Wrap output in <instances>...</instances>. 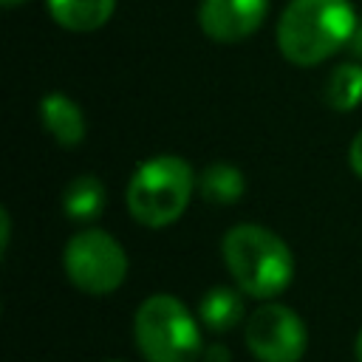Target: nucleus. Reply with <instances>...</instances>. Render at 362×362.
<instances>
[{
  "mask_svg": "<svg viewBox=\"0 0 362 362\" xmlns=\"http://www.w3.org/2000/svg\"><path fill=\"white\" fill-rule=\"evenodd\" d=\"M198 320L212 334L232 331L243 320V297L235 288H229V286H215V288H209L201 297V303H198Z\"/></svg>",
  "mask_w": 362,
  "mask_h": 362,
  "instance_id": "nucleus-10",
  "label": "nucleus"
},
{
  "mask_svg": "<svg viewBox=\"0 0 362 362\" xmlns=\"http://www.w3.org/2000/svg\"><path fill=\"white\" fill-rule=\"evenodd\" d=\"M351 40H354V51H356V54H359V57H362V28H356V31H354V37H351Z\"/></svg>",
  "mask_w": 362,
  "mask_h": 362,
  "instance_id": "nucleus-16",
  "label": "nucleus"
},
{
  "mask_svg": "<svg viewBox=\"0 0 362 362\" xmlns=\"http://www.w3.org/2000/svg\"><path fill=\"white\" fill-rule=\"evenodd\" d=\"M20 3H25V0H3V6H20Z\"/></svg>",
  "mask_w": 362,
  "mask_h": 362,
  "instance_id": "nucleus-18",
  "label": "nucleus"
},
{
  "mask_svg": "<svg viewBox=\"0 0 362 362\" xmlns=\"http://www.w3.org/2000/svg\"><path fill=\"white\" fill-rule=\"evenodd\" d=\"M204 362H229V351L223 348V345H209V348H204Z\"/></svg>",
  "mask_w": 362,
  "mask_h": 362,
  "instance_id": "nucleus-15",
  "label": "nucleus"
},
{
  "mask_svg": "<svg viewBox=\"0 0 362 362\" xmlns=\"http://www.w3.org/2000/svg\"><path fill=\"white\" fill-rule=\"evenodd\" d=\"M195 189L189 164L178 156H153L136 167L127 184L130 215L150 229L170 226L181 218Z\"/></svg>",
  "mask_w": 362,
  "mask_h": 362,
  "instance_id": "nucleus-3",
  "label": "nucleus"
},
{
  "mask_svg": "<svg viewBox=\"0 0 362 362\" xmlns=\"http://www.w3.org/2000/svg\"><path fill=\"white\" fill-rule=\"evenodd\" d=\"M110 362H122V359H110Z\"/></svg>",
  "mask_w": 362,
  "mask_h": 362,
  "instance_id": "nucleus-19",
  "label": "nucleus"
},
{
  "mask_svg": "<svg viewBox=\"0 0 362 362\" xmlns=\"http://www.w3.org/2000/svg\"><path fill=\"white\" fill-rule=\"evenodd\" d=\"M354 351H356V362H362V331H359V337H356V345H354Z\"/></svg>",
  "mask_w": 362,
  "mask_h": 362,
  "instance_id": "nucleus-17",
  "label": "nucleus"
},
{
  "mask_svg": "<svg viewBox=\"0 0 362 362\" xmlns=\"http://www.w3.org/2000/svg\"><path fill=\"white\" fill-rule=\"evenodd\" d=\"M62 266L76 288L88 294H110L127 274V255L113 235L90 226L65 243Z\"/></svg>",
  "mask_w": 362,
  "mask_h": 362,
  "instance_id": "nucleus-5",
  "label": "nucleus"
},
{
  "mask_svg": "<svg viewBox=\"0 0 362 362\" xmlns=\"http://www.w3.org/2000/svg\"><path fill=\"white\" fill-rule=\"evenodd\" d=\"M322 99L331 110H339V113L354 110L362 102V65L356 62L337 65L325 79Z\"/></svg>",
  "mask_w": 362,
  "mask_h": 362,
  "instance_id": "nucleus-13",
  "label": "nucleus"
},
{
  "mask_svg": "<svg viewBox=\"0 0 362 362\" xmlns=\"http://www.w3.org/2000/svg\"><path fill=\"white\" fill-rule=\"evenodd\" d=\"M195 189L204 201L215 206H229L243 195V175L238 167L215 161V164H206L204 173L195 178Z\"/></svg>",
  "mask_w": 362,
  "mask_h": 362,
  "instance_id": "nucleus-11",
  "label": "nucleus"
},
{
  "mask_svg": "<svg viewBox=\"0 0 362 362\" xmlns=\"http://www.w3.org/2000/svg\"><path fill=\"white\" fill-rule=\"evenodd\" d=\"M246 345L260 362H300L308 345L305 322L280 303H266L246 322Z\"/></svg>",
  "mask_w": 362,
  "mask_h": 362,
  "instance_id": "nucleus-6",
  "label": "nucleus"
},
{
  "mask_svg": "<svg viewBox=\"0 0 362 362\" xmlns=\"http://www.w3.org/2000/svg\"><path fill=\"white\" fill-rule=\"evenodd\" d=\"M351 167H354V173L362 178V130L354 136V141H351Z\"/></svg>",
  "mask_w": 362,
  "mask_h": 362,
  "instance_id": "nucleus-14",
  "label": "nucleus"
},
{
  "mask_svg": "<svg viewBox=\"0 0 362 362\" xmlns=\"http://www.w3.org/2000/svg\"><path fill=\"white\" fill-rule=\"evenodd\" d=\"M62 209L71 221H96L105 209V187L96 175H76L62 192Z\"/></svg>",
  "mask_w": 362,
  "mask_h": 362,
  "instance_id": "nucleus-12",
  "label": "nucleus"
},
{
  "mask_svg": "<svg viewBox=\"0 0 362 362\" xmlns=\"http://www.w3.org/2000/svg\"><path fill=\"white\" fill-rule=\"evenodd\" d=\"M356 31L348 0H291L277 20V45L294 65H317L337 54Z\"/></svg>",
  "mask_w": 362,
  "mask_h": 362,
  "instance_id": "nucleus-1",
  "label": "nucleus"
},
{
  "mask_svg": "<svg viewBox=\"0 0 362 362\" xmlns=\"http://www.w3.org/2000/svg\"><path fill=\"white\" fill-rule=\"evenodd\" d=\"M40 116H42V124L54 136L57 144L76 147L85 139V116H82L79 105L74 99H68L65 93L54 90V93L42 96L40 99Z\"/></svg>",
  "mask_w": 362,
  "mask_h": 362,
  "instance_id": "nucleus-8",
  "label": "nucleus"
},
{
  "mask_svg": "<svg viewBox=\"0 0 362 362\" xmlns=\"http://www.w3.org/2000/svg\"><path fill=\"white\" fill-rule=\"evenodd\" d=\"M269 0H201L198 25L215 42H240L266 20Z\"/></svg>",
  "mask_w": 362,
  "mask_h": 362,
  "instance_id": "nucleus-7",
  "label": "nucleus"
},
{
  "mask_svg": "<svg viewBox=\"0 0 362 362\" xmlns=\"http://www.w3.org/2000/svg\"><path fill=\"white\" fill-rule=\"evenodd\" d=\"M223 260L240 291L269 300L288 288L294 257L283 238L260 223H238L223 235Z\"/></svg>",
  "mask_w": 362,
  "mask_h": 362,
  "instance_id": "nucleus-2",
  "label": "nucleus"
},
{
  "mask_svg": "<svg viewBox=\"0 0 362 362\" xmlns=\"http://www.w3.org/2000/svg\"><path fill=\"white\" fill-rule=\"evenodd\" d=\"M133 337L147 362H195L204 354L195 317L173 294H153L139 305Z\"/></svg>",
  "mask_w": 362,
  "mask_h": 362,
  "instance_id": "nucleus-4",
  "label": "nucleus"
},
{
  "mask_svg": "<svg viewBox=\"0 0 362 362\" xmlns=\"http://www.w3.org/2000/svg\"><path fill=\"white\" fill-rule=\"evenodd\" d=\"M45 3L51 17L68 31H96L110 20L116 8V0H45Z\"/></svg>",
  "mask_w": 362,
  "mask_h": 362,
  "instance_id": "nucleus-9",
  "label": "nucleus"
}]
</instances>
